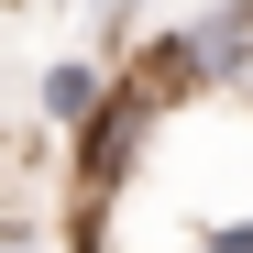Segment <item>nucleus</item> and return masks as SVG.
<instances>
[{"label": "nucleus", "mask_w": 253, "mask_h": 253, "mask_svg": "<svg viewBox=\"0 0 253 253\" xmlns=\"http://www.w3.org/2000/svg\"><path fill=\"white\" fill-rule=\"evenodd\" d=\"M154 121H165V99L132 88V77L110 66V99L88 110V132H66V154H77V198H121V187H132V165H143V143H154Z\"/></svg>", "instance_id": "1"}, {"label": "nucleus", "mask_w": 253, "mask_h": 253, "mask_svg": "<svg viewBox=\"0 0 253 253\" xmlns=\"http://www.w3.org/2000/svg\"><path fill=\"white\" fill-rule=\"evenodd\" d=\"M99 99H110V55H55L33 77V121H44V132H88Z\"/></svg>", "instance_id": "2"}, {"label": "nucleus", "mask_w": 253, "mask_h": 253, "mask_svg": "<svg viewBox=\"0 0 253 253\" xmlns=\"http://www.w3.org/2000/svg\"><path fill=\"white\" fill-rule=\"evenodd\" d=\"M187 253H253V209H242V220H198Z\"/></svg>", "instance_id": "3"}, {"label": "nucleus", "mask_w": 253, "mask_h": 253, "mask_svg": "<svg viewBox=\"0 0 253 253\" xmlns=\"http://www.w3.org/2000/svg\"><path fill=\"white\" fill-rule=\"evenodd\" d=\"M0 253H33V220H22V209H0Z\"/></svg>", "instance_id": "4"}]
</instances>
